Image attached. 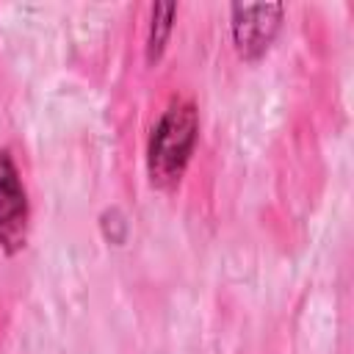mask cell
<instances>
[{"instance_id":"obj_1","label":"cell","mask_w":354,"mask_h":354,"mask_svg":"<svg viewBox=\"0 0 354 354\" xmlns=\"http://www.w3.org/2000/svg\"><path fill=\"white\" fill-rule=\"evenodd\" d=\"M194 133H196V116L191 105H174L163 116L152 138V177L158 183L177 180V174L188 160Z\"/></svg>"},{"instance_id":"obj_2","label":"cell","mask_w":354,"mask_h":354,"mask_svg":"<svg viewBox=\"0 0 354 354\" xmlns=\"http://www.w3.org/2000/svg\"><path fill=\"white\" fill-rule=\"evenodd\" d=\"M25 241V194L6 152H0V243L17 249Z\"/></svg>"}]
</instances>
